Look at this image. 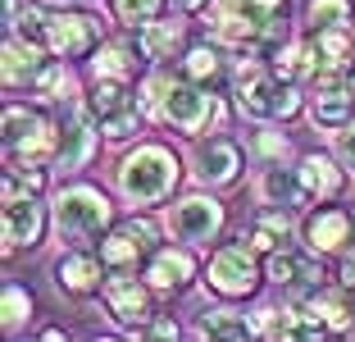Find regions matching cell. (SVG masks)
I'll use <instances>...</instances> for the list:
<instances>
[{
  "mask_svg": "<svg viewBox=\"0 0 355 342\" xmlns=\"http://www.w3.org/2000/svg\"><path fill=\"white\" fill-rule=\"evenodd\" d=\"M141 105L155 119H164L168 128H178V133H205V128H214L223 119V101L205 83H191L182 69L173 73L164 64L141 83Z\"/></svg>",
  "mask_w": 355,
  "mask_h": 342,
  "instance_id": "6da1fadb",
  "label": "cell"
},
{
  "mask_svg": "<svg viewBox=\"0 0 355 342\" xmlns=\"http://www.w3.org/2000/svg\"><path fill=\"white\" fill-rule=\"evenodd\" d=\"M178 174H182V169H178L173 151L159 146V142H146V146H137V151H128V156L119 160L114 183H119V192H123V201H132V206H159V201L173 197Z\"/></svg>",
  "mask_w": 355,
  "mask_h": 342,
  "instance_id": "7a4b0ae2",
  "label": "cell"
},
{
  "mask_svg": "<svg viewBox=\"0 0 355 342\" xmlns=\"http://www.w3.org/2000/svg\"><path fill=\"white\" fill-rule=\"evenodd\" d=\"M51 215H55V228H60V242H69V247H87V242L105 238L114 228L110 197H105L101 187H87V183L64 187L60 197H55Z\"/></svg>",
  "mask_w": 355,
  "mask_h": 342,
  "instance_id": "3957f363",
  "label": "cell"
},
{
  "mask_svg": "<svg viewBox=\"0 0 355 342\" xmlns=\"http://www.w3.org/2000/svg\"><path fill=\"white\" fill-rule=\"evenodd\" d=\"M232 96H237V110L246 119H292L301 110V92L296 83L278 78L264 64H241L237 78H232Z\"/></svg>",
  "mask_w": 355,
  "mask_h": 342,
  "instance_id": "277c9868",
  "label": "cell"
},
{
  "mask_svg": "<svg viewBox=\"0 0 355 342\" xmlns=\"http://www.w3.org/2000/svg\"><path fill=\"white\" fill-rule=\"evenodd\" d=\"M60 156V124L42 110L10 105L5 110V160L10 165H51Z\"/></svg>",
  "mask_w": 355,
  "mask_h": 342,
  "instance_id": "5b68a950",
  "label": "cell"
},
{
  "mask_svg": "<svg viewBox=\"0 0 355 342\" xmlns=\"http://www.w3.org/2000/svg\"><path fill=\"white\" fill-rule=\"evenodd\" d=\"M260 251L251 247V242H228V247H219L214 256H209V292H219V297L237 301V297H251L255 288H260Z\"/></svg>",
  "mask_w": 355,
  "mask_h": 342,
  "instance_id": "8992f818",
  "label": "cell"
},
{
  "mask_svg": "<svg viewBox=\"0 0 355 342\" xmlns=\"http://www.w3.org/2000/svg\"><path fill=\"white\" fill-rule=\"evenodd\" d=\"M150 283L146 279H132L128 270H110V279H105V311H110V320L119 324L123 333H141L150 320H155V311H150Z\"/></svg>",
  "mask_w": 355,
  "mask_h": 342,
  "instance_id": "52a82bcc",
  "label": "cell"
},
{
  "mask_svg": "<svg viewBox=\"0 0 355 342\" xmlns=\"http://www.w3.org/2000/svg\"><path fill=\"white\" fill-rule=\"evenodd\" d=\"M310 119L319 128H342L355 114V69H324L310 83V101H305Z\"/></svg>",
  "mask_w": 355,
  "mask_h": 342,
  "instance_id": "ba28073f",
  "label": "cell"
},
{
  "mask_svg": "<svg viewBox=\"0 0 355 342\" xmlns=\"http://www.w3.org/2000/svg\"><path fill=\"white\" fill-rule=\"evenodd\" d=\"M223 206L214 197H182V201H173L168 206V215H164V224H168V233H173L182 247H209V242L223 233Z\"/></svg>",
  "mask_w": 355,
  "mask_h": 342,
  "instance_id": "9c48e42d",
  "label": "cell"
},
{
  "mask_svg": "<svg viewBox=\"0 0 355 342\" xmlns=\"http://www.w3.org/2000/svg\"><path fill=\"white\" fill-rule=\"evenodd\" d=\"M105 42L101 19L92 14H78V10H55L46 19V51L55 60H92V51Z\"/></svg>",
  "mask_w": 355,
  "mask_h": 342,
  "instance_id": "30bf717a",
  "label": "cell"
},
{
  "mask_svg": "<svg viewBox=\"0 0 355 342\" xmlns=\"http://www.w3.org/2000/svg\"><path fill=\"white\" fill-rule=\"evenodd\" d=\"M301 242L314 256H346L355 251V210L351 206H319L305 215Z\"/></svg>",
  "mask_w": 355,
  "mask_h": 342,
  "instance_id": "8fae6325",
  "label": "cell"
},
{
  "mask_svg": "<svg viewBox=\"0 0 355 342\" xmlns=\"http://www.w3.org/2000/svg\"><path fill=\"white\" fill-rule=\"evenodd\" d=\"M269 279L278 283L282 292H287V301L292 306H301L305 297H314V292L324 288V270H319V260H314V251H296V247H282V251H269Z\"/></svg>",
  "mask_w": 355,
  "mask_h": 342,
  "instance_id": "7c38bea8",
  "label": "cell"
},
{
  "mask_svg": "<svg viewBox=\"0 0 355 342\" xmlns=\"http://www.w3.org/2000/svg\"><path fill=\"white\" fill-rule=\"evenodd\" d=\"M46 233V206L37 201V192H14L5 197V215H0V238H5V256L23 247H37Z\"/></svg>",
  "mask_w": 355,
  "mask_h": 342,
  "instance_id": "4fadbf2b",
  "label": "cell"
},
{
  "mask_svg": "<svg viewBox=\"0 0 355 342\" xmlns=\"http://www.w3.org/2000/svg\"><path fill=\"white\" fill-rule=\"evenodd\" d=\"M191 174L205 187H232L241 178V146L228 142V137L196 142V151H191Z\"/></svg>",
  "mask_w": 355,
  "mask_h": 342,
  "instance_id": "5bb4252c",
  "label": "cell"
},
{
  "mask_svg": "<svg viewBox=\"0 0 355 342\" xmlns=\"http://www.w3.org/2000/svg\"><path fill=\"white\" fill-rule=\"evenodd\" d=\"M105 279H110V265L92 251H64L55 260V288L64 297H92V292H105Z\"/></svg>",
  "mask_w": 355,
  "mask_h": 342,
  "instance_id": "9a60e30c",
  "label": "cell"
},
{
  "mask_svg": "<svg viewBox=\"0 0 355 342\" xmlns=\"http://www.w3.org/2000/svg\"><path fill=\"white\" fill-rule=\"evenodd\" d=\"M46 46L28 42V37H19L14 32L10 42H5V87L10 92H37L42 87V73L51 69V60H46Z\"/></svg>",
  "mask_w": 355,
  "mask_h": 342,
  "instance_id": "2e32d148",
  "label": "cell"
},
{
  "mask_svg": "<svg viewBox=\"0 0 355 342\" xmlns=\"http://www.w3.org/2000/svg\"><path fill=\"white\" fill-rule=\"evenodd\" d=\"M141 279H146L155 292H182L191 279H196V260H191V251H182V247H155L150 260H146V270H141Z\"/></svg>",
  "mask_w": 355,
  "mask_h": 342,
  "instance_id": "e0dca14e",
  "label": "cell"
},
{
  "mask_svg": "<svg viewBox=\"0 0 355 342\" xmlns=\"http://www.w3.org/2000/svg\"><path fill=\"white\" fill-rule=\"evenodd\" d=\"M96 133H101V128H96L92 110H87L83 101H73V119L60 128V156H55V165L60 169H83L96 151Z\"/></svg>",
  "mask_w": 355,
  "mask_h": 342,
  "instance_id": "ac0fdd59",
  "label": "cell"
},
{
  "mask_svg": "<svg viewBox=\"0 0 355 342\" xmlns=\"http://www.w3.org/2000/svg\"><path fill=\"white\" fill-rule=\"evenodd\" d=\"M296 233H301V224H296L292 206H264L260 215L251 219V233H246V242H251L260 256H269V251L292 247Z\"/></svg>",
  "mask_w": 355,
  "mask_h": 342,
  "instance_id": "d6986e66",
  "label": "cell"
},
{
  "mask_svg": "<svg viewBox=\"0 0 355 342\" xmlns=\"http://www.w3.org/2000/svg\"><path fill=\"white\" fill-rule=\"evenodd\" d=\"M141 46H128V42H101L92 51V73L96 78H114V83H137L141 73Z\"/></svg>",
  "mask_w": 355,
  "mask_h": 342,
  "instance_id": "ffe728a7",
  "label": "cell"
},
{
  "mask_svg": "<svg viewBox=\"0 0 355 342\" xmlns=\"http://www.w3.org/2000/svg\"><path fill=\"white\" fill-rule=\"evenodd\" d=\"M255 197L264 201V206H301L310 192H305V178L301 169H282V165H269L260 178H255Z\"/></svg>",
  "mask_w": 355,
  "mask_h": 342,
  "instance_id": "44dd1931",
  "label": "cell"
},
{
  "mask_svg": "<svg viewBox=\"0 0 355 342\" xmlns=\"http://www.w3.org/2000/svg\"><path fill=\"white\" fill-rule=\"evenodd\" d=\"M301 311L314 315L328 333H346V329H351V315H355L351 306H346V288H319L314 297L301 301Z\"/></svg>",
  "mask_w": 355,
  "mask_h": 342,
  "instance_id": "7402d4cb",
  "label": "cell"
},
{
  "mask_svg": "<svg viewBox=\"0 0 355 342\" xmlns=\"http://www.w3.org/2000/svg\"><path fill=\"white\" fill-rule=\"evenodd\" d=\"M141 256H150V247L137 238L128 224H114V228L101 238V260L110 265V270H132Z\"/></svg>",
  "mask_w": 355,
  "mask_h": 342,
  "instance_id": "603a6c76",
  "label": "cell"
},
{
  "mask_svg": "<svg viewBox=\"0 0 355 342\" xmlns=\"http://www.w3.org/2000/svg\"><path fill=\"white\" fill-rule=\"evenodd\" d=\"M137 46L150 64H168L178 51H182V23H159L150 19L146 28H137Z\"/></svg>",
  "mask_w": 355,
  "mask_h": 342,
  "instance_id": "cb8c5ba5",
  "label": "cell"
},
{
  "mask_svg": "<svg viewBox=\"0 0 355 342\" xmlns=\"http://www.w3.org/2000/svg\"><path fill=\"white\" fill-rule=\"evenodd\" d=\"M301 178H305V192L314 201H333L346 183V169H337L328 156H305L301 160Z\"/></svg>",
  "mask_w": 355,
  "mask_h": 342,
  "instance_id": "d4e9b609",
  "label": "cell"
},
{
  "mask_svg": "<svg viewBox=\"0 0 355 342\" xmlns=\"http://www.w3.org/2000/svg\"><path fill=\"white\" fill-rule=\"evenodd\" d=\"M314 46H319V60L324 69H355V37H351V23L346 28H319L310 32Z\"/></svg>",
  "mask_w": 355,
  "mask_h": 342,
  "instance_id": "484cf974",
  "label": "cell"
},
{
  "mask_svg": "<svg viewBox=\"0 0 355 342\" xmlns=\"http://www.w3.org/2000/svg\"><path fill=\"white\" fill-rule=\"evenodd\" d=\"M255 333V320L237 311H205L196 320V338H223V342H246Z\"/></svg>",
  "mask_w": 355,
  "mask_h": 342,
  "instance_id": "4316f807",
  "label": "cell"
},
{
  "mask_svg": "<svg viewBox=\"0 0 355 342\" xmlns=\"http://www.w3.org/2000/svg\"><path fill=\"white\" fill-rule=\"evenodd\" d=\"M0 315H5V333L10 338H19L23 329H28L32 320V292L23 288V283H5V292H0Z\"/></svg>",
  "mask_w": 355,
  "mask_h": 342,
  "instance_id": "83f0119b",
  "label": "cell"
},
{
  "mask_svg": "<svg viewBox=\"0 0 355 342\" xmlns=\"http://www.w3.org/2000/svg\"><path fill=\"white\" fill-rule=\"evenodd\" d=\"M182 73H187L191 83L214 87V83H219V73H223V60H219L214 46H191V51L182 55Z\"/></svg>",
  "mask_w": 355,
  "mask_h": 342,
  "instance_id": "f1b7e54d",
  "label": "cell"
},
{
  "mask_svg": "<svg viewBox=\"0 0 355 342\" xmlns=\"http://www.w3.org/2000/svg\"><path fill=\"white\" fill-rule=\"evenodd\" d=\"M351 23V0H310L305 5V28H346Z\"/></svg>",
  "mask_w": 355,
  "mask_h": 342,
  "instance_id": "f546056e",
  "label": "cell"
},
{
  "mask_svg": "<svg viewBox=\"0 0 355 342\" xmlns=\"http://www.w3.org/2000/svg\"><path fill=\"white\" fill-rule=\"evenodd\" d=\"M37 96H46V101H73L78 83H73V73H69V60H51V69L42 73Z\"/></svg>",
  "mask_w": 355,
  "mask_h": 342,
  "instance_id": "4dcf8cb0",
  "label": "cell"
},
{
  "mask_svg": "<svg viewBox=\"0 0 355 342\" xmlns=\"http://www.w3.org/2000/svg\"><path fill=\"white\" fill-rule=\"evenodd\" d=\"M164 0H114V19L123 28H146L150 19H159Z\"/></svg>",
  "mask_w": 355,
  "mask_h": 342,
  "instance_id": "1f68e13d",
  "label": "cell"
},
{
  "mask_svg": "<svg viewBox=\"0 0 355 342\" xmlns=\"http://www.w3.org/2000/svg\"><path fill=\"white\" fill-rule=\"evenodd\" d=\"M101 133L110 137V142H123V137L141 133V105H128V110L110 114V119H101Z\"/></svg>",
  "mask_w": 355,
  "mask_h": 342,
  "instance_id": "d6a6232c",
  "label": "cell"
},
{
  "mask_svg": "<svg viewBox=\"0 0 355 342\" xmlns=\"http://www.w3.org/2000/svg\"><path fill=\"white\" fill-rule=\"evenodd\" d=\"M255 156H264V160H273V165H282V160L292 156V142L282 133H260L255 137Z\"/></svg>",
  "mask_w": 355,
  "mask_h": 342,
  "instance_id": "836d02e7",
  "label": "cell"
},
{
  "mask_svg": "<svg viewBox=\"0 0 355 342\" xmlns=\"http://www.w3.org/2000/svg\"><path fill=\"white\" fill-rule=\"evenodd\" d=\"M333 151H337V160L346 165V174H355V119L333 133Z\"/></svg>",
  "mask_w": 355,
  "mask_h": 342,
  "instance_id": "e575fe53",
  "label": "cell"
},
{
  "mask_svg": "<svg viewBox=\"0 0 355 342\" xmlns=\"http://www.w3.org/2000/svg\"><path fill=\"white\" fill-rule=\"evenodd\" d=\"M137 338H178V324L173 320H150L146 329L137 333Z\"/></svg>",
  "mask_w": 355,
  "mask_h": 342,
  "instance_id": "d590c367",
  "label": "cell"
},
{
  "mask_svg": "<svg viewBox=\"0 0 355 342\" xmlns=\"http://www.w3.org/2000/svg\"><path fill=\"white\" fill-rule=\"evenodd\" d=\"M214 0H173V10H182V14H205Z\"/></svg>",
  "mask_w": 355,
  "mask_h": 342,
  "instance_id": "8d00e7d4",
  "label": "cell"
},
{
  "mask_svg": "<svg viewBox=\"0 0 355 342\" xmlns=\"http://www.w3.org/2000/svg\"><path fill=\"white\" fill-rule=\"evenodd\" d=\"M251 5L260 14H282V10H287V0H251Z\"/></svg>",
  "mask_w": 355,
  "mask_h": 342,
  "instance_id": "74e56055",
  "label": "cell"
},
{
  "mask_svg": "<svg viewBox=\"0 0 355 342\" xmlns=\"http://www.w3.org/2000/svg\"><path fill=\"white\" fill-rule=\"evenodd\" d=\"M55 5H78V0H55Z\"/></svg>",
  "mask_w": 355,
  "mask_h": 342,
  "instance_id": "f35d334b",
  "label": "cell"
}]
</instances>
